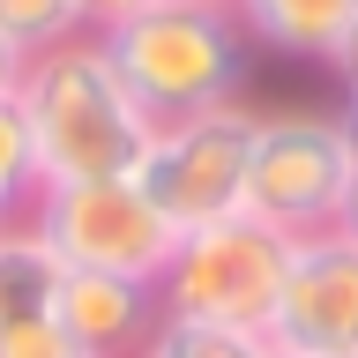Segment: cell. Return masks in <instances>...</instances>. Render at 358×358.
I'll return each mask as SVG.
<instances>
[{"instance_id":"obj_5","label":"cell","mask_w":358,"mask_h":358,"mask_svg":"<svg viewBox=\"0 0 358 358\" xmlns=\"http://www.w3.org/2000/svg\"><path fill=\"white\" fill-rule=\"evenodd\" d=\"M22 224L45 239V254L60 268H90V276H134L157 284L172 262L179 231L150 209V194L134 179H67V187H38V201L22 209Z\"/></svg>"},{"instance_id":"obj_3","label":"cell","mask_w":358,"mask_h":358,"mask_svg":"<svg viewBox=\"0 0 358 358\" xmlns=\"http://www.w3.org/2000/svg\"><path fill=\"white\" fill-rule=\"evenodd\" d=\"M291 239L262 217H224L209 231H187L157 276V313L172 321H209V329L268 336L276 299H284Z\"/></svg>"},{"instance_id":"obj_10","label":"cell","mask_w":358,"mask_h":358,"mask_svg":"<svg viewBox=\"0 0 358 358\" xmlns=\"http://www.w3.org/2000/svg\"><path fill=\"white\" fill-rule=\"evenodd\" d=\"M52 284H60V262L45 254V239L22 217H8L0 224V329L52 313Z\"/></svg>"},{"instance_id":"obj_2","label":"cell","mask_w":358,"mask_h":358,"mask_svg":"<svg viewBox=\"0 0 358 358\" xmlns=\"http://www.w3.org/2000/svg\"><path fill=\"white\" fill-rule=\"evenodd\" d=\"M105 52L157 127L209 105H239L246 75H254V38L239 30V15L187 8V0H157L134 22L105 30Z\"/></svg>"},{"instance_id":"obj_14","label":"cell","mask_w":358,"mask_h":358,"mask_svg":"<svg viewBox=\"0 0 358 358\" xmlns=\"http://www.w3.org/2000/svg\"><path fill=\"white\" fill-rule=\"evenodd\" d=\"M0 358H83V351L60 336L52 313H38V321H8L0 329Z\"/></svg>"},{"instance_id":"obj_7","label":"cell","mask_w":358,"mask_h":358,"mask_svg":"<svg viewBox=\"0 0 358 358\" xmlns=\"http://www.w3.org/2000/svg\"><path fill=\"white\" fill-rule=\"evenodd\" d=\"M268 351L276 358H358V246L343 231L291 239Z\"/></svg>"},{"instance_id":"obj_11","label":"cell","mask_w":358,"mask_h":358,"mask_svg":"<svg viewBox=\"0 0 358 358\" xmlns=\"http://www.w3.org/2000/svg\"><path fill=\"white\" fill-rule=\"evenodd\" d=\"M134 358H276V351H268V336H239V329H209V321H172V313H157L150 343Z\"/></svg>"},{"instance_id":"obj_20","label":"cell","mask_w":358,"mask_h":358,"mask_svg":"<svg viewBox=\"0 0 358 358\" xmlns=\"http://www.w3.org/2000/svg\"><path fill=\"white\" fill-rule=\"evenodd\" d=\"M343 120H351V142H358V112H343Z\"/></svg>"},{"instance_id":"obj_15","label":"cell","mask_w":358,"mask_h":358,"mask_svg":"<svg viewBox=\"0 0 358 358\" xmlns=\"http://www.w3.org/2000/svg\"><path fill=\"white\" fill-rule=\"evenodd\" d=\"M142 8H157V0H75V22H83L90 38H105V30H120V22H134Z\"/></svg>"},{"instance_id":"obj_1","label":"cell","mask_w":358,"mask_h":358,"mask_svg":"<svg viewBox=\"0 0 358 358\" xmlns=\"http://www.w3.org/2000/svg\"><path fill=\"white\" fill-rule=\"evenodd\" d=\"M15 105L30 120L45 187H67V179H134V164H142V150L157 134V120L142 112L127 75L112 67L105 38H90V30L30 52Z\"/></svg>"},{"instance_id":"obj_16","label":"cell","mask_w":358,"mask_h":358,"mask_svg":"<svg viewBox=\"0 0 358 358\" xmlns=\"http://www.w3.org/2000/svg\"><path fill=\"white\" fill-rule=\"evenodd\" d=\"M329 75L343 83V97H351V112H358V22H351V38L329 52Z\"/></svg>"},{"instance_id":"obj_19","label":"cell","mask_w":358,"mask_h":358,"mask_svg":"<svg viewBox=\"0 0 358 358\" xmlns=\"http://www.w3.org/2000/svg\"><path fill=\"white\" fill-rule=\"evenodd\" d=\"M187 8H224V15H231V8H239V0H187Z\"/></svg>"},{"instance_id":"obj_18","label":"cell","mask_w":358,"mask_h":358,"mask_svg":"<svg viewBox=\"0 0 358 358\" xmlns=\"http://www.w3.org/2000/svg\"><path fill=\"white\" fill-rule=\"evenodd\" d=\"M329 231H343V239L358 246V172H351V187H343V201H336V224Z\"/></svg>"},{"instance_id":"obj_8","label":"cell","mask_w":358,"mask_h":358,"mask_svg":"<svg viewBox=\"0 0 358 358\" xmlns=\"http://www.w3.org/2000/svg\"><path fill=\"white\" fill-rule=\"evenodd\" d=\"M52 321L83 358H134L157 329V284L134 276H90V268H60L52 284Z\"/></svg>"},{"instance_id":"obj_4","label":"cell","mask_w":358,"mask_h":358,"mask_svg":"<svg viewBox=\"0 0 358 358\" xmlns=\"http://www.w3.org/2000/svg\"><path fill=\"white\" fill-rule=\"evenodd\" d=\"M254 105H209L187 120H164L150 134V150L134 164V187L150 194V209L187 231H209L224 217H246V157H254Z\"/></svg>"},{"instance_id":"obj_17","label":"cell","mask_w":358,"mask_h":358,"mask_svg":"<svg viewBox=\"0 0 358 358\" xmlns=\"http://www.w3.org/2000/svg\"><path fill=\"white\" fill-rule=\"evenodd\" d=\"M22 67H30V52H15V45L0 38V97H15V90H22Z\"/></svg>"},{"instance_id":"obj_12","label":"cell","mask_w":358,"mask_h":358,"mask_svg":"<svg viewBox=\"0 0 358 358\" xmlns=\"http://www.w3.org/2000/svg\"><path fill=\"white\" fill-rule=\"evenodd\" d=\"M45 172H38V142H30V120H22L15 97H0V224L22 217L38 201Z\"/></svg>"},{"instance_id":"obj_13","label":"cell","mask_w":358,"mask_h":358,"mask_svg":"<svg viewBox=\"0 0 358 358\" xmlns=\"http://www.w3.org/2000/svg\"><path fill=\"white\" fill-rule=\"evenodd\" d=\"M75 0H0V38L15 52H45V45L75 38Z\"/></svg>"},{"instance_id":"obj_6","label":"cell","mask_w":358,"mask_h":358,"mask_svg":"<svg viewBox=\"0 0 358 358\" xmlns=\"http://www.w3.org/2000/svg\"><path fill=\"white\" fill-rule=\"evenodd\" d=\"M358 172L351 120L329 112H262L246 157V217L276 224L284 239H313L336 224V201Z\"/></svg>"},{"instance_id":"obj_9","label":"cell","mask_w":358,"mask_h":358,"mask_svg":"<svg viewBox=\"0 0 358 358\" xmlns=\"http://www.w3.org/2000/svg\"><path fill=\"white\" fill-rule=\"evenodd\" d=\"M231 15H239V30L254 45L284 52V60H321L329 67V52L351 38V22H358V0H239Z\"/></svg>"}]
</instances>
